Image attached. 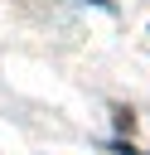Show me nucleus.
I'll list each match as a JSON object with an SVG mask.
<instances>
[{
	"mask_svg": "<svg viewBox=\"0 0 150 155\" xmlns=\"http://www.w3.org/2000/svg\"><path fill=\"white\" fill-rule=\"evenodd\" d=\"M116 126H121V131L131 136V131H135V116H131V111H116Z\"/></svg>",
	"mask_w": 150,
	"mask_h": 155,
	"instance_id": "1",
	"label": "nucleus"
},
{
	"mask_svg": "<svg viewBox=\"0 0 150 155\" xmlns=\"http://www.w3.org/2000/svg\"><path fill=\"white\" fill-rule=\"evenodd\" d=\"M111 150H116V155H135V150H131V145H126V140H116V145H111Z\"/></svg>",
	"mask_w": 150,
	"mask_h": 155,
	"instance_id": "2",
	"label": "nucleus"
}]
</instances>
